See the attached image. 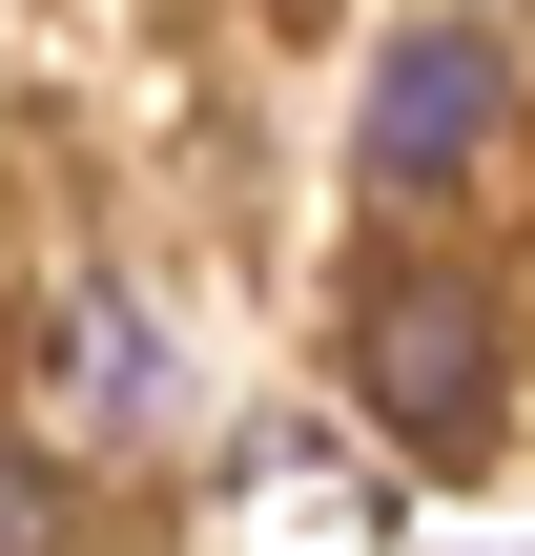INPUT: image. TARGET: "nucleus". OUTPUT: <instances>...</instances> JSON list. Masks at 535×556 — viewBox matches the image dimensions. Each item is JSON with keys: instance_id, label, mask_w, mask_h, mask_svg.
I'll return each instance as SVG.
<instances>
[{"instance_id": "f03ea898", "label": "nucleus", "mask_w": 535, "mask_h": 556, "mask_svg": "<svg viewBox=\"0 0 535 556\" xmlns=\"http://www.w3.org/2000/svg\"><path fill=\"white\" fill-rule=\"evenodd\" d=\"M495 83H515L495 21H412L392 83H371V186H454V165L495 144Z\"/></svg>"}, {"instance_id": "20e7f679", "label": "nucleus", "mask_w": 535, "mask_h": 556, "mask_svg": "<svg viewBox=\"0 0 535 556\" xmlns=\"http://www.w3.org/2000/svg\"><path fill=\"white\" fill-rule=\"evenodd\" d=\"M0 556H62V475L41 454H0Z\"/></svg>"}, {"instance_id": "7ed1b4c3", "label": "nucleus", "mask_w": 535, "mask_h": 556, "mask_svg": "<svg viewBox=\"0 0 535 556\" xmlns=\"http://www.w3.org/2000/svg\"><path fill=\"white\" fill-rule=\"evenodd\" d=\"M144 371H165V351H144V309H62V330H41V433H124V413H144Z\"/></svg>"}, {"instance_id": "f257e3e1", "label": "nucleus", "mask_w": 535, "mask_h": 556, "mask_svg": "<svg viewBox=\"0 0 535 556\" xmlns=\"http://www.w3.org/2000/svg\"><path fill=\"white\" fill-rule=\"evenodd\" d=\"M351 371H371V413L412 454H474L495 433V289L474 268H371L351 289Z\"/></svg>"}]
</instances>
